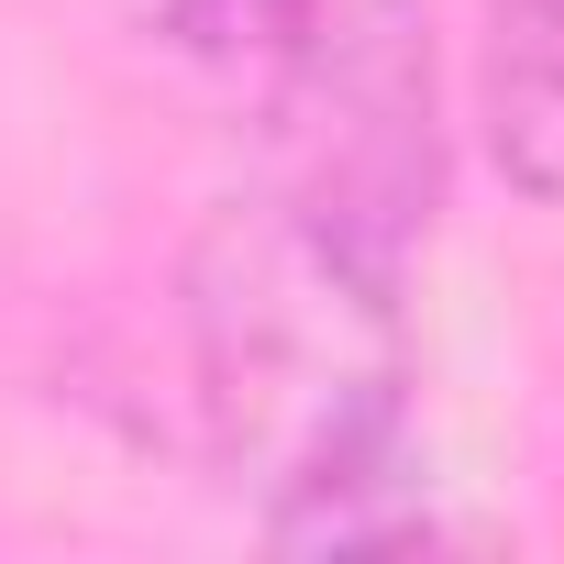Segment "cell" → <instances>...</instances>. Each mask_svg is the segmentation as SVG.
Returning a JSON list of instances; mask_svg holds the SVG:
<instances>
[{"mask_svg":"<svg viewBox=\"0 0 564 564\" xmlns=\"http://www.w3.org/2000/svg\"><path fill=\"white\" fill-rule=\"evenodd\" d=\"M399 276L410 254L355 243L289 188L232 199L188 254L199 410L276 553H366L432 531Z\"/></svg>","mask_w":564,"mask_h":564,"instance_id":"1","label":"cell"},{"mask_svg":"<svg viewBox=\"0 0 564 564\" xmlns=\"http://www.w3.org/2000/svg\"><path fill=\"white\" fill-rule=\"evenodd\" d=\"M487 155L564 199V0H487Z\"/></svg>","mask_w":564,"mask_h":564,"instance_id":"2","label":"cell"},{"mask_svg":"<svg viewBox=\"0 0 564 564\" xmlns=\"http://www.w3.org/2000/svg\"><path fill=\"white\" fill-rule=\"evenodd\" d=\"M311 23H322V0H166V45L210 67H276Z\"/></svg>","mask_w":564,"mask_h":564,"instance_id":"3","label":"cell"}]
</instances>
